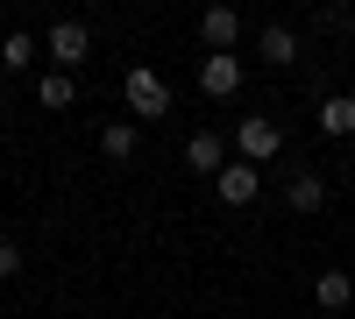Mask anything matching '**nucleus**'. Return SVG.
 <instances>
[{"label":"nucleus","instance_id":"nucleus-1","mask_svg":"<svg viewBox=\"0 0 355 319\" xmlns=\"http://www.w3.org/2000/svg\"><path fill=\"white\" fill-rule=\"evenodd\" d=\"M234 149H242V163H270L284 149V128L270 121V113H249V121L234 128Z\"/></svg>","mask_w":355,"mask_h":319},{"label":"nucleus","instance_id":"nucleus-2","mask_svg":"<svg viewBox=\"0 0 355 319\" xmlns=\"http://www.w3.org/2000/svg\"><path fill=\"white\" fill-rule=\"evenodd\" d=\"M128 107L142 113V121H164V113H171V85H164V71L135 64V71H128Z\"/></svg>","mask_w":355,"mask_h":319},{"label":"nucleus","instance_id":"nucleus-3","mask_svg":"<svg viewBox=\"0 0 355 319\" xmlns=\"http://www.w3.org/2000/svg\"><path fill=\"white\" fill-rule=\"evenodd\" d=\"M199 93L206 100H234L242 93V57H199Z\"/></svg>","mask_w":355,"mask_h":319},{"label":"nucleus","instance_id":"nucleus-4","mask_svg":"<svg viewBox=\"0 0 355 319\" xmlns=\"http://www.w3.org/2000/svg\"><path fill=\"white\" fill-rule=\"evenodd\" d=\"M43 50L57 57V71H78V64H85V50H93V36H85V21H57Z\"/></svg>","mask_w":355,"mask_h":319},{"label":"nucleus","instance_id":"nucleus-5","mask_svg":"<svg viewBox=\"0 0 355 319\" xmlns=\"http://www.w3.org/2000/svg\"><path fill=\"white\" fill-rule=\"evenodd\" d=\"M234 36H242V15H234V8H206V15H199V43H206V57H227Z\"/></svg>","mask_w":355,"mask_h":319},{"label":"nucleus","instance_id":"nucleus-6","mask_svg":"<svg viewBox=\"0 0 355 319\" xmlns=\"http://www.w3.org/2000/svg\"><path fill=\"white\" fill-rule=\"evenodd\" d=\"M214 185H220V206H256V185H263V170H256V163H227Z\"/></svg>","mask_w":355,"mask_h":319},{"label":"nucleus","instance_id":"nucleus-7","mask_svg":"<svg viewBox=\"0 0 355 319\" xmlns=\"http://www.w3.org/2000/svg\"><path fill=\"white\" fill-rule=\"evenodd\" d=\"M313 298H320V312L334 319V312L355 298V277H348V270H320V277H313Z\"/></svg>","mask_w":355,"mask_h":319},{"label":"nucleus","instance_id":"nucleus-8","mask_svg":"<svg viewBox=\"0 0 355 319\" xmlns=\"http://www.w3.org/2000/svg\"><path fill=\"white\" fill-rule=\"evenodd\" d=\"M284 199H291V213H320L327 206V178H320V170H299V178L284 185Z\"/></svg>","mask_w":355,"mask_h":319},{"label":"nucleus","instance_id":"nucleus-9","mask_svg":"<svg viewBox=\"0 0 355 319\" xmlns=\"http://www.w3.org/2000/svg\"><path fill=\"white\" fill-rule=\"evenodd\" d=\"M185 163H192V170H214V178H220V170H227V142L199 128V135L185 142Z\"/></svg>","mask_w":355,"mask_h":319},{"label":"nucleus","instance_id":"nucleus-10","mask_svg":"<svg viewBox=\"0 0 355 319\" xmlns=\"http://www.w3.org/2000/svg\"><path fill=\"white\" fill-rule=\"evenodd\" d=\"M313 121H320V135H355V100L348 93H327Z\"/></svg>","mask_w":355,"mask_h":319},{"label":"nucleus","instance_id":"nucleus-11","mask_svg":"<svg viewBox=\"0 0 355 319\" xmlns=\"http://www.w3.org/2000/svg\"><path fill=\"white\" fill-rule=\"evenodd\" d=\"M256 50H263V64H299V36H291L284 21H270V28H263V36H256Z\"/></svg>","mask_w":355,"mask_h":319},{"label":"nucleus","instance_id":"nucleus-12","mask_svg":"<svg viewBox=\"0 0 355 319\" xmlns=\"http://www.w3.org/2000/svg\"><path fill=\"white\" fill-rule=\"evenodd\" d=\"M36 100L43 107H71V71H43L36 78Z\"/></svg>","mask_w":355,"mask_h":319},{"label":"nucleus","instance_id":"nucleus-13","mask_svg":"<svg viewBox=\"0 0 355 319\" xmlns=\"http://www.w3.org/2000/svg\"><path fill=\"white\" fill-rule=\"evenodd\" d=\"M28 57H36V36H28V28H15V36L0 43V64H15V71H28Z\"/></svg>","mask_w":355,"mask_h":319},{"label":"nucleus","instance_id":"nucleus-14","mask_svg":"<svg viewBox=\"0 0 355 319\" xmlns=\"http://www.w3.org/2000/svg\"><path fill=\"white\" fill-rule=\"evenodd\" d=\"M100 149H107L114 163H121V156H135V128H128V121H114V128H100Z\"/></svg>","mask_w":355,"mask_h":319},{"label":"nucleus","instance_id":"nucleus-15","mask_svg":"<svg viewBox=\"0 0 355 319\" xmlns=\"http://www.w3.org/2000/svg\"><path fill=\"white\" fill-rule=\"evenodd\" d=\"M15 270H21V248H15V241H0V277H15Z\"/></svg>","mask_w":355,"mask_h":319},{"label":"nucleus","instance_id":"nucleus-16","mask_svg":"<svg viewBox=\"0 0 355 319\" xmlns=\"http://www.w3.org/2000/svg\"><path fill=\"white\" fill-rule=\"evenodd\" d=\"M313 319H327V312H313Z\"/></svg>","mask_w":355,"mask_h":319}]
</instances>
